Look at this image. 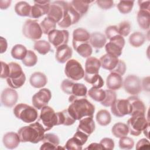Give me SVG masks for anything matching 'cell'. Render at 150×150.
I'll use <instances>...</instances> for the list:
<instances>
[{
	"label": "cell",
	"instance_id": "cell-60",
	"mask_svg": "<svg viewBox=\"0 0 150 150\" xmlns=\"http://www.w3.org/2000/svg\"><path fill=\"white\" fill-rule=\"evenodd\" d=\"M11 1H0V8L1 9H6L10 6Z\"/></svg>",
	"mask_w": 150,
	"mask_h": 150
},
{
	"label": "cell",
	"instance_id": "cell-51",
	"mask_svg": "<svg viewBox=\"0 0 150 150\" xmlns=\"http://www.w3.org/2000/svg\"><path fill=\"white\" fill-rule=\"evenodd\" d=\"M100 144L103 146L104 149H113L115 145L114 140L110 138H104L100 141Z\"/></svg>",
	"mask_w": 150,
	"mask_h": 150
},
{
	"label": "cell",
	"instance_id": "cell-40",
	"mask_svg": "<svg viewBox=\"0 0 150 150\" xmlns=\"http://www.w3.org/2000/svg\"><path fill=\"white\" fill-rule=\"evenodd\" d=\"M33 48L39 53L42 55L46 54L51 50V46L50 43L44 40L35 42Z\"/></svg>",
	"mask_w": 150,
	"mask_h": 150
},
{
	"label": "cell",
	"instance_id": "cell-19",
	"mask_svg": "<svg viewBox=\"0 0 150 150\" xmlns=\"http://www.w3.org/2000/svg\"><path fill=\"white\" fill-rule=\"evenodd\" d=\"M43 144H42L40 150L56 149L59 145L60 139L57 135L52 133H47L45 134L44 138L42 139Z\"/></svg>",
	"mask_w": 150,
	"mask_h": 150
},
{
	"label": "cell",
	"instance_id": "cell-22",
	"mask_svg": "<svg viewBox=\"0 0 150 150\" xmlns=\"http://www.w3.org/2000/svg\"><path fill=\"white\" fill-rule=\"evenodd\" d=\"M87 93V88L84 84L82 83H74L71 88L69 101L71 103L76 99L86 98Z\"/></svg>",
	"mask_w": 150,
	"mask_h": 150
},
{
	"label": "cell",
	"instance_id": "cell-47",
	"mask_svg": "<svg viewBox=\"0 0 150 150\" xmlns=\"http://www.w3.org/2000/svg\"><path fill=\"white\" fill-rule=\"evenodd\" d=\"M118 144L119 147L121 149L129 150L133 148L134 145V141L131 138L125 136L120 138Z\"/></svg>",
	"mask_w": 150,
	"mask_h": 150
},
{
	"label": "cell",
	"instance_id": "cell-39",
	"mask_svg": "<svg viewBox=\"0 0 150 150\" xmlns=\"http://www.w3.org/2000/svg\"><path fill=\"white\" fill-rule=\"evenodd\" d=\"M145 41V36L141 32H136L132 33L129 38V44L135 47L142 46Z\"/></svg>",
	"mask_w": 150,
	"mask_h": 150
},
{
	"label": "cell",
	"instance_id": "cell-34",
	"mask_svg": "<svg viewBox=\"0 0 150 150\" xmlns=\"http://www.w3.org/2000/svg\"><path fill=\"white\" fill-rule=\"evenodd\" d=\"M93 1H81V0H74L70 4L73 8L82 17L88 11L89 5Z\"/></svg>",
	"mask_w": 150,
	"mask_h": 150
},
{
	"label": "cell",
	"instance_id": "cell-20",
	"mask_svg": "<svg viewBox=\"0 0 150 150\" xmlns=\"http://www.w3.org/2000/svg\"><path fill=\"white\" fill-rule=\"evenodd\" d=\"M73 52L71 48L67 45H63L56 48L55 57L60 63H64L72 56Z\"/></svg>",
	"mask_w": 150,
	"mask_h": 150
},
{
	"label": "cell",
	"instance_id": "cell-38",
	"mask_svg": "<svg viewBox=\"0 0 150 150\" xmlns=\"http://www.w3.org/2000/svg\"><path fill=\"white\" fill-rule=\"evenodd\" d=\"M28 50L26 47L21 44H17L13 46L11 50V56L16 60H23Z\"/></svg>",
	"mask_w": 150,
	"mask_h": 150
},
{
	"label": "cell",
	"instance_id": "cell-10",
	"mask_svg": "<svg viewBox=\"0 0 150 150\" xmlns=\"http://www.w3.org/2000/svg\"><path fill=\"white\" fill-rule=\"evenodd\" d=\"M124 45V38L121 35H117L110 39V42L105 45V49L107 54L118 57L122 54Z\"/></svg>",
	"mask_w": 150,
	"mask_h": 150
},
{
	"label": "cell",
	"instance_id": "cell-48",
	"mask_svg": "<svg viewBox=\"0 0 150 150\" xmlns=\"http://www.w3.org/2000/svg\"><path fill=\"white\" fill-rule=\"evenodd\" d=\"M117 27L120 35L122 37L128 36L131 32V25L128 21H124L121 22Z\"/></svg>",
	"mask_w": 150,
	"mask_h": 150
},
{
	"label": "cell",
	"instance_id": "cell-53",
	"mask_svg": "<svg viewBox=\"0 0 150 150\" xmlns=\"http://www.w3.org/2000/svg\"><path fill=\"white\" fill-rule=\"evenodd\" d=\"M74 83L68 79L64 80L61 84V88L62 91L66 94L70 95L71 87Z\"/></svg>",
	"mask_w": 150,
	"mask_h": 150
},
{
	"label": "cell",
	"instance_id": "cell-6",
	"mask_svg": "<svg viewBox=\"0 0 150 150\" xmlns=\"http://www.w3.org/2000/svg\"><path fill=\"white\" fill-rule=\"evenodd\" d=\"M38 121L43 125L46 131L51 129L54 126L57 125V116L54 110L46 105L41 109Z\"/></svg>",
	"mask_w": 150,
	"mask_h": 150
},
{
	"label": "cell",
	"instance_id": "cell-13",
	"mask_svg": "<svg viewBox=\"0 0 150 150\" xmlns=\"http://www.w3.org/2000/svg\"><path fill=\"white\" fill-rule=\"evenodd\" d=\"M111 111L114 116L123 117L126 115H130L131 104L128 99L116 100L111 106Z\"/></svg>",
	"mask_w": 150,
	"mask_h": 150
},
{
	"label": "cell",
	"instance_id": "cell-18",
	"mask_svg": "<svg viewBox=\"0 0 150 150\" xmlns=\"http://www.w3.org/2000/svg\"><path fill=\"white\" fill-rule=\"evenodd\" d=\"M18 94L16 90L12 88H5L1 96V101L2 104L8 108L13 107L17 102Z\"/></svg>",
	"mask_w": 150,
	"mask_h": 150
},
{
	"label": "cell",
	"instance_id": "cell-27",
	"mask_svg": "<svg viewBox=\"0 0 150 150\" xmlns=\"http://www.w3.org/2000/svg\"><path fill=\"white\" fill-rule=\"evenodd\" d=\"M99 60L102 68L111 72L117 65L119 59L117 57L106 53L102 56Z\"/></svg>",
	"mask_w": 150,
	"mask_h": 150
},
{
	"label": "cell",
	"instance_id": "cell-33",
	"mask_svg": "<svg viewBox=\"0 0 150 150\" xmlns=\"http://www.w3.org/2000/svg\"><path fill=\"white\" fill-rule=\"evenodd\" d=\"M56 114L57 116V125L70 126L73 125L76 121L69 113L68 109L63 110L62 111L56 112Z\"/></svg>",
	"mask_w": 150,
	"mask_h": 150
},
{
	"label": "cell",
	"instance_id": "cell-57",
	"mask_svg": "<svg viewBox=\"0 0 150 150\" xmlns=\"http://www.w3.org/2000/svg\"><path fill=\"white\" fill-rule=\"evenodd\" d=\"M141 86H142V88H143L144 90L148 92L149 91V76L143 79Z\"/></svg>",
	"mask_w": 150,
	"mask_h": 150
},
{
	"label": "cell",
	"instance_id": "cell-41",
	"mask_svg": "<svg viewBox=\"0 0 150 150\" xmlns=\"http://www.w3.org/2000/svg\"><path fill=\"white\" fill-rule=\"evenodd\" d=\"M84 79L86 82L91 84L94 87L100 88L104 86V80L101 76L98 74L94 75L84 74Z\"/></svg>",
	"mask_w": 150,
	"mask_h": 150
},
{
	"label": "cell",
	"instance_id": "cell-54",
	"mask_svg": "<svg viewBox=\"0 0 150 150\" xmlns=\"http://www.w3.org/2000/svg\"><path fill=\"white\" fill-rule=\"evenodd\" d=\"M1 72L0 77L2 79H7L9 73V67L8 64L4 63V62L1 61Z\"/></svg>",
	"mask_w": 150,
	"mask_h": 150
},
{
	"label": "cell",
	"instance_id": "cell-14",
	"mask_svg": "<svg viewBox=\"0 0 150 150\" xmlns=\"http://www.w3.org/2000/svg\"><path fill=\"white\" fill-rule=\"evenodd\" d=\"M47 35L49 42L56 48L63 45H67L69 41V33L67 30L54 29Z\"/></svg>",
	"mask_w": 150,
	"mask_h": 150
},
{
	"label": "cell",
	"instance_id": "cell-32",
	"mask_svg": "<svg viewBox=\"0 0 150 150\" xmlns=\"http://www.w3.org/2000/svg\"><path fill=\"white\" fill-rule=\"evenodd\" d=\"M73 46L77 53L84 58H88L92 54L93 49L89 42L73 44Z\"/></svg>",
	"mask_w": 150,
	"mask_h": 150
},
{
	"label": "cell",
	"instance_id": "cell-46",
	"mask_svg": "<svg viewBox=\"0 0 150 150\" xmlns=\"http://www.w3.org/2000/svg\"><path fill=\"white\" fill-rule=\"evenodd\" d=\"M38 62V57L32 50H28L25 57L22 60V63L26 67H33Z\"/></svg>",
	"mask_w": 150,
	"mask_h": 150
},
{
	"label": "cell",
	"instance_id": "cell-24",
	"mask_svg": "<svg viewBox=\"0 0 150 150\" xmlns=\"http://www.w3.org/2000/svg\"><path fill=\"white\" fill-rule=\"evenodd\" d=\"M2 142L6 148L9 149H13L18 147L21 141L18 133L9 132L4 135Z\"/></svg>",
	"mask_w": 150,
	"mask_h": 150
},
{
	"label": "cell",
	"instance_id": "cell-36",
	"mask_svg": "<svg viewBox=\"0 0 150 150\" xmlns=\"http://www.w3.org/2000/svg\"><path fill=\"white\" fill-rule=\"evenodd\" d=\"M111 131L113 135L115 137L118 138L127 136L129 132L127 125L122 122L115 123L113 125Z\"/></svg>",
	"mask_w": 150,
	"mask_h": 150
},
{
	"label": "cell",
	"instance_id": "cell-44",
	"mask_svg": "<svg viewBox=\"0 0 150 150\" xmlns=\"http://www.w3.org/2000/svg\"><path fill=\"white\" fill-rule=\"evenodd\" d=\"M105 97L101 102V104L104 107H111L114 102L117 100V95L114 91L111 90H105Z\"/></svg>",
	"mask_w": 150,
	"mask_h": 150
},
{
	"label": "cell",
	"instance_id": "cell-52",
	"mask_svg": "<svg viewBox=\"0 0 150 150\" xmlns=\"http://www.w3.org/2000/svg\"><path fill=\"white\" fill-rule=\"evenodd\" d=\"M97 5L102 9H109L114 6V2L111 0H98L96 1Z\"/></svg>",
	"mask_w": 150,
	"mask_h": 150
},
{
	"label": "cell",
	"instance_id": "cell-59",
	"mask_svg": "<svg viewBox=\"0 0 150 150\" xmlns=\"http://www.w3.org/2000/svg\"><path fill=\"white\" fill-rule=\"evenodd\" d=\"M86 149H104L103 146L99 143H91L90 144L87 148H85Z\"/></svg>",
	"mask_w": 150,
	"mask_h": 150
},
{
	"label": "cell",
	"instance_id": "cell-58",
	"mask_svg": "<svg viewBox=\"0 0 150 150\" xmlns=\"http://www.w3.org/2000/svg\"><path fill=\"white\" fill-rule=\"evenodd\" d=\"M0 45H1V53H3L5 52L7 49L8 43L6 40L3 37L0 38Z\"/></svg>",
	"mask_w": 150,
	"mask_h": 150
},
{
	"label": "cell",
	"instance_id": "cell-42",
	"mask_svg": "<svg viewBox=\"0 0 150 150\" xmlns=\"http://www.w3.org/2000/svg\"><path fill=\"white\" fill-rule=\"evenodd\" d=\"M88 94L90 97L93 100L100 103L104 99L105 97V90L101 89V88H98L92 87L90 89H89Z\"/></svg>",
	"mask_w": 150,
	"mask_h": 150
},
{
	"label": "cell",
	"instance_id": "cell-23",
	"mask_svg": "<svg viewBox=\"0 0 150 150\" xmlns=\"http://www.w3.org/2000/svg\"><path fill=\"white\" fill-rule=\"evenodd\" d=\"M95 122L91 117H86L80 120L77 131L85 133L90 136L95 130Z\"/></svg>",
	"mask_w": 150,
	"mask_h": 150
},
{
	"label": "cell",
	"instance_id": "cell-16",
	"mask_svg": "<svg viewBox=\"0 0 150 150\" xmlns=\"http://www.w3.org/2000/svg\"><path fill=\"white\" fill-rule=\"evenodd\" d=\"M88 137L85 133L77 131L73 137L67 141L64 148L68 150H81L83 145L86 143Z\"/></svg>",
	"mask_w": 150,
	"mask_h": 150
},
{
	"label": "cell",
	"instance_id": "cell-35",
	"mask_svg": "<svg viewBox=\"0 0 150 150\" xmlns=\"http://www.w3.org/2000/svg\"><path fill=\"white\" fill-rule=\"evenodd\" d=\"M32 6L25 1H20L16 4L15 11L16 14L21 16H30Z\"/></svg>",
	"mask_w": 150,
	"mask_h": 150
},
{
	"label": "cell",
	"instance_id": "cell-56",
	"mask_svg": "<svg viewBox=\"0 0 150 150\" xmlns=\"http://www.w3.org/2000/svg\"><path fill=\"white\" fill-rule=\"evenodd\" d=\"M139 9L150 11V1H138Z\"/></svg>",
	"mask_w": 150,
	"mask_h": 150
},
{
	"label": "cell",
	"instance_id": "cell-21",
	"mask_svg": "<svg viewBox=\"0 0 150 150\" xmlns=\"http://www.w3.org/2000/svg\"><path fill=\"white\" fill-rule=\"evenodd\" d=\"M128 100L129 101L131 107V112L130 114L131 116L138 114H145V105L138 97L135 96L129 97L128 98Z\"/></svg>",
	"mask_w": 150,
	"mask_h": 150
},
{
	"label": "cell",
	"instance_id": "cell-37",
	"mask_svg": "<svg viewBox=\"0 0 150 150\" xmlns=\"http://www.w3.org/2000/svg\"><path fill=\"white\" fill-rule=\"evenodd\" d=\"M96 121L101 126L108 125L111 121V117L110 112L106 110H101L98 111L96 116Z\"/></svg>",
	"mask_w": 150,
	"mask_h": 150
},
{
	"label": "cell",
	"instance_id": "cell-3",
	"mask_svg": "<svg viewBox=\"0 0 150 150\" xmlns=\"http://www.w3.org/2000/svg\"><path fill=\"white\" fill-rule=\"evenodd\" d=\"M9 67V73L6 82L9 86L13 89L22 87L25 81L26 76L21 66L15 63L11 62L8 64Z\"/></svg>",
	"mask_w": 150,
	"mask_h": 150
},
{
	"label": "cell",
	"instance_id": "cell-45",
	"mask_svg": "<svg viewBox=\"0 0 150 150\" xmlns=\"http://www.w3.org/2000/svg\"><path fill=\"white\" fill-rule=\"evenodd\" d=\"M134 1H120L117 4V8L122 14L129 13L133 8Z\"/></svg>",
	"mask_w": 150,
	"mask_h": 150
},
{
	"label": "cell",
	"instance_id": "cell-28",
	"mask_svg": "<svg viewBox=\"0 0 150 150\" xmlns=\"http://www.w3.org/2000/svg\"><path fill=\"white\" fill-rule=\"evenodd\" d=\"M29 82L30 85L36 88H42L47 83L46 75L41 72H35L30 77Z\"/></svg>",
	"mask_w": 150,
	"mask_h": 150
},
{
	"label": "cell",
	"instance_id": "cell-29",
	"mask_svg": "<svg viewBox=\"0 0 150 150\" xmlns=\"http://www.w3.org/2000/svg\"><path fill=\"white\" fill-rule=\"evenodd\" d=\"M107 42V39L104 35L100 32H93L90 35L89 43L96 49H101Z\"/></svg>",
	"mask_w": 150,
	"mask_h": 150
},
{
	"label": "cell",
	"instance_id": "cell-5",
	"mask_svg": "<svg viewBox=\"0 0 150 150\" xmlns=\"http://www.w3.org/2000/svg\"><path fill=\"white\" fill-rule=\"evenodd\" d=\"M148 125L149 121L146 119L145 115L142 114L132 115L127 121L129 132L134 136H139Z\"/></svg>",
	"mask_w": 150,
	"mask_h": 150
},
{
	"label": "cell",
	"instance_id": "cell-43",
	"mask_svg": "<svg viewBox=\"0 0 150 150\" xmlns=\"http://www.w3.org/2000/svg\"><path fill=\"white\" fill-rule=\"evenodd\" d=\"M40 26L42 32L45 35H48L51 31L56 29V23L47 17H46L40 22Z\"/></svg>",
	"mask_w": 150,
	"mask_h": 150
},
{
	"label": "cell",
	"instance_id": "cell-50",
	"mask_svg": "<svg viewBox=\"0 0 150 150\" xmlns=\"http://www.w3.org/2000/svg\"><path fill=\"white\" fill-rule=\"evenodd\" d=\"M126 69H127V67L125 62L119 59L118 63L116 66L115 68L111 73H116L121 76H122L125 74Z\"/></svg>",
	"mask_w": 150,
	"mask_h": 150
},
{
	"label": "cell",
	"instance_id": "cell-8",
	"mask_svg": "<svg viewBox=\"0 0 150 150\" xmlns=\"http://www.w3.org/2000/svg\"><path fill=\"white\" fill-rule=\"evenodd\" d=\"M23 35L32 40L39 39L42 36V30L40 24L36 20L28 19L25 21L22 28Z\"/></svg>",
	"mask_w": 150,
	"mask_h": 150
},
{
	"label": "cell",
	"instance_id": "cell-2",
	"mask_svg": "<svg viewBox=\"0 0 150 150\" xmlns=\"http://www.w3.org/2000/svg\"><path fill=\"white\" fill-rule=\"evenodd\" d=\"M68 111L76 120H80L83 117H91L95 111V107L86 98L76 99L70 103Z\"/></svg>",
	"mask_w": 150,
	"mask_h": 150
},
{
	"label": "cell",
	"instance_id": "cell-11",
	"mask_svg": "<svg viewBox=\"0 0 150 150\" xmlns=\"http://www.w3.org/2000/svg\"><path fill=\"white\" fill-rule=\"evenodd\" d=\"M81 18V16L69 3L62 20L57 24L60 28H67L72 25L77 23Z\"/></svg>",
	"mask_w": 150,
	"mask_h": 150
},
{
	"label": "cell",
	"instance_id": "cell-31",
	"mask_svg": "<svg viewBox=\"0 0 150 150\" xmlns=\"http://www.w3.org/2000/svg\"><path fill=\"white\" fill-rule=\"evenodd\" d=\"M137 22L143 30H148L150 23V11L139 9L137 13Z\"/></svg>",
	"mask_w": 150,
	"mask_h": 150
},
{
	"label": "cell",
	"instance_id": "cell-26",
	"mask_svg": "<svg viewBox=\"0 0 150 150\" xmlns=\"http://www.w3.org/2000/svg\"><path fill=\"white\" fill-rule=\"evenodd\" d=\"M106 84L109 90L114 91L120 89L123 85L122 76L116 73H111L107 77Z\"/></svg>",
	"mask_w": 150,
	"mask_h": 150
},
{
	"label": "cell",
	"instance_id": "cell-17",
	"mask_svg": "<svg viewBox=\"0 0 150 150\" xmlns=\"http://www.w3.org/2000/svg\"><path fill=\"white\" fill-rule=\"evenodd\" d=\"M50 5V1H34V5L32 6L29 17L33 19H37L44 15L47 14Z\"/></svg>",
	"mask_w": 150,
	"mask_h": 150
},
{
	"label": "cell",
	"instance_id": "cell-61",
	"mask_svg": "<svg viewBox=\"0 0 150 150\" xmlns=\"http://www.w3.org/2000/svg\"><path fill=\"white\" fill-rule=\"evenodd\" d=\"M149 125H148L144 130V134L145 135V136L148 138H149V135H148V133H149Z\"/></svg>",
	"mask_w": 150,
	"mask_h": 150
},
{
	"label": "cell",
	"instance_id": "cell-1",
	"mask_svg": "<svg viewBox=\"0 0 150 150\" xmlns=\"http://www.w3.org/2000/svg\"><path fill=\"white\" fill-rule=\"evenodd\" d=\"M45 131L43 125L38 121L21 127L18 130V134L22 142H29L37 144L42 141Z\"/></svg>",
	"mask_w": 150,
	"mask_h": 150
},
{
	"label": "cell",
	"instance_id": "cell-49",
	"mask_svg": "<svg viewBox=\"0 0 150 150\" xmlns=\"http://www.w3.org/2000/svg\"><path fill=\"white\" fill-rule=\"evenodd\" d=\"M105 33L106 38L109 40L115 36L120 35L118 30V27L115 25H111L107 27L105 30Z\"/></svg>",
	"mask_w": 150,
	"mask_h": 150
},
{
	"label": "cell",
	"instance_id": "cell-30",
	"mask_svg": "<svg viewBox=\"0 0 150 150\" xmlns=\"http://www.w3.org/2000/svg\"><path fill=\"white\" fill-rule=\"evenodd\" d=\"M90 34L83 28H77L73 32V44L89 42Z\"/></svg>",
	"mask_w": 150,
	"mask_h": 150
},
{
	"label": "cell",
	"instance_id": "cell-55",
	"mask_svg": "<svg viewBox=\"0 0 150 150\" xmlns=\"http://www.w3.org/2000/svg\"><path fill=\"white\" fill-rule=\"evenodd\" d=\"M150 143L148 139L145 138H142L138 141V142L136 144V149H149V148Z\"/></svg>",
	"mask_w": 150,
	"mask_h": 150
},
{
	"label": "cell",
	"instance_id": "cell-15",
	"mask_svg": "<svg viewBox=\"0 0 150 150\" xmlns=\"http://www.w3.org/2000/svg\"><path fill=\"white\" fill-rule=\"evenodd\" d=\"M52 98V93L48 88H42L35 94L32 99L33 107L38 110H41L43 107L47 105Z\"/></svg>",
	"mask_w": 150,
	"mask_h": 150
},
{
	"label": "cell",
	"instance_id": "cell-9",
	"mask_svg": "<svg viewBox=\"0 0 150 150\" xmlns=\"http://www.w3.org/2000/svg\"><path fill=\"white\" fill-rule=\"evenodd\" d=\"M68 4L69 2L63 1L53 2L50 4L47 17L54 21L56 23H58L62 20Z\"/></svg>",
	"mask_w": 150,
	"mask_h": 150
},
{
	"label": "cell",
	"instance_id": "cell-4",
	"mask_svg": "<svg viewBox=\"0 0 150 150\" xmlns=\"http://www.w3.org/2000/svg\"><path fill=\"white\" fill-rule=\"evenodd\" d=\"M15 116L25 123L35 122L38 117V113L35 107L26 104L20 103L13 108Z\"/></svg>",
	"mask_w": 150,
	"mask_h": 150
},
{
	"label": "cell",
	"instance_id": "cell-12",
	"mask_svg": "<svg viewBox=\"0 0 150 150\" xmlns=\"http://www.w3.org/2000/svg\"><path fill=\"white\" fill-rule=\"evenodd\" d=\"M123 86L125 91L132 96H137L142 91L141 80L134 74L128 75L125 77Z\"/></svg>",
	"mask_w": 150,
	"mask_h": 150
},
{
	"label": "cell",
	"instance_id": "cell-25",
	"mask_svg": "<svg viewBox=\"0 0 150 150\" xmlns=\"http://www.w3.org/2000/svg\"><path fill=\"white\" fill-rule=\"evenodd\" d=\"M101 63L100 60L95 57H89L85 63V75H94L98 74Z\"/></svg>",
	"mask_w": 150,
	"mask_h": 150
},
{
	"label": "cell",
	"instance_id": "cell-7",
	"mask_svg": "<svg viewBox=\"0 0 150 150\" xmlns=\"http://www.w3.org/2000/svg\"><path fill=\"white\" fill-rule=\"evenodd\" d=\"M64 73L69 79L74 81L80 80L84 76V70L81 64L75 59H70L66 62Z\"/></svg>",
	"mask_w": 150,
	"mask_h": 150
}]
</instances>
